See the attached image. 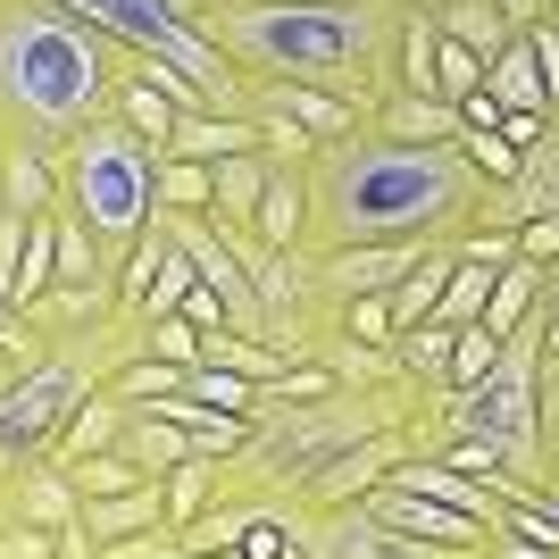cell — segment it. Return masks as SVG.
Returning <instances> with one entry per match:
<instances>
[{
	"instance_id": "6da1fadb",
	"label": "cell",
	"mask_w": 559,
	"mask_h": 559,
	"mask_svg": "<svg viewBox=\"0 0 559 559\" xmlns=\"http://www.w3.org/2000/svg\"><path fill=\"white\" fill-rule=\"evenodd\" d=\"M485 176L467 167L460 134L451 142H401L359 134L318 142L309 159V234L301 251H343V242H460L485 210Z\"/></svg>"
},
{
	"instance_id": "7a4b0ae2",
	"label": "cell",
	"mask_w": 559,
	"mask_h": 559,
	"mask_svg": "<svg viewBox=\"0 0 559 559\" xmlns=\"http://www.w3.org/2000/svg\"><path fill=\"white\" fill-rule=\"evenodd\" d=\"M201 34L251 84L276 75V84H318L376 109L393 93L401 0H210Z\"/></svg>"
},
{
	"instance_id": "3957f363",
	"label": "cell",
	"mask_w": 559,
	"mask_h": 559,
	"mask_svg": "<svg viewBox=\"0 0 559 559\" xmlns=\"http://www.w3.org/2000/svg\"><path fill=\"white\" fill-rule=\"evenodd\" d=\"M117 109V43L50 0H0V142H75Z\"/></svg>"
},
{
	"instance_id": "277c9868",
	"label": "cell",
	"mask_w": 559,
	"mask_h": 559,
	"mask_svg": "<svg viewBox=\"0 0 559 559\" xmlns=\"http://www.w3.org/2000/svg\"><path fill=\"white\" fill-rule=\"evenodd\" d=\"M409 393H418V384L384 376V384H334V393H318V401L267 409V418H251V443L217 467V492H242V501H301L309 476H318L334 451H350L359 435L393 426L401 409H409Z\"/></svg>"
},
{
	"instance_id": "5b68a950",
	"label": "cell",
	"mask_w": 559,
	"mask_h": 559,
	"mask_svg": "<svg viewBox=\"0 0 559 559\" xmlns=\"http://www.w3.org/2000/svg\"><path fill=\"white\" fill-rule=\"evenodd\" d=\"M59 210L100 242V259L117 276V259L159 217V142H142L117 109L93 117L75 142H59Z\"/></svg>"
},
{
	"instance_id": "8992f818",
	"label": "cell",
	"mask_w": 559,
	"mask_h": 559,
	"mask_svg": "<svg viewBox=\"0 0 559 559\" xmlns=\"http://www.w3.org/2000/svg\"><path fill=\"white\" fill-rule=\"evenodd\" d=\"M50 9L84 17L100 43H117L126 59H167V68H185L192 84L210 93L217 117H251V75L234 68V59L201 34V25L176 17V9H159V0H50Z\"/></svg>"
},
{
	"instance_id": "52a82bcc",
	"label": "cell",
	"mask_w": 559,
	"mask_h": 559,
	"mask_svg": "<svg viewBox=\"0 0 559 559\" xmlns=\"http://www.w3.org/2000/svg\"><path fill=\"white\" fill-rule=\"evenodd\" d=\"M409 460V426H376V435H359L350 451H334L318 476H309V492H301V510H334V501H359V492H376L393 467Z\"/></svg>"
},
{
	"instance_id": "ba28073f",
	"label": "cell",
	"mask_w": 559,
	"mask_h": 559,
	"mask_svg": "<svg viewBox=\"0 0 559 559\" xmlns=\"http://www.w3.org/2000/svg\"><path fill=\"white\" fill-rule=\"evenodd\" d=\"M368 501V518H384L393 535H409V543H451V551H485V535L492 526H476L467 510H443V501H426V492H409V485H376V492H359Z\"/></svg>"
},
{
	"instance_id": "9c48e42d",
	"label": "cell",
	"mask_w": 559,
	"mask_h": 559,
	"mask_svg": "<svg viewBox=\"0 0 559 559\" xmlns=\"http://www.w3.org/2000/svg\"><path fill=\"white\" fill-rule=\"evenodd\" d=\"M251 117H284V126H301L309 142H343V134H359L368 126V109L359 100H343V93H318V84H251Z\"/></svg>"
},
{
	"instance_id": "30bf717a",
	"label": "cell",
	"mask_w": 559,
	"mask_h": 559,
	"mask_svg": "<svg viewBox=\"0 0 559 559\" xmlns=\"http://www.w3.org/2000/svg\"><path fill=\"white\" fill-rule=\"evenodd\" d=\"M0 510L9 518H25V526H68L84 501H75V476H68V460H34V467H17L9 485H0Z\"/></svg>"
},
{
	"instance_id": "8fae6325",
	"label": "cell",
	"mask_w": 559,
	"mask_h": 559,
	"mask_svg": "<svg viewBox=\"0 0 559 559\" xmlns=\"http://www.w3.org/2000/svg\"><path fill=\"white\" fill-rule=\"evenodd\" d=\"M0 210H17V217L59 210V151H43V142H0Z\"/></svg>"
},
{
	"instance_id": "7c38bea8",
	"label": "cell",
	"mask_w": 559,
	"mask_h": 559,
	"mask_svg": "<svg viewBox=\"0 0 559 559\" xmlns=\"http://www.w3.org/2000/svg\"><path fill=\"white\" fill-rule=\"evenodd\" d=\"M301 234H309V167H267L251 242L259 251H301Z\"/></svg>"
},
{
	"instance_id": "4fadbf2b",
	"label": "cell",
	"mask_w": 559,
	"mask_h": 559,
	"mask_svg": "<svg viewBox=\"0 0 559 559\" xmlns=\"http://www.w3.org/2000/svg\"><path fill=\"white\" fill-rule=\"evenodd\" d=\"M75 526H84L93 543H126V535H151V526H167L159 476H142L134 492H100V501H84V510H75Z\"/></svg>"
},
{
	"instance_id": "5bb4252c",
	"label": "cell",
	"mask_w": 559,
	"mask_h": 559,
	"mask_svg": "<svg viewBox=\"0 0 559 559\" xmlns=\"http://www.w3.org/2000/svg\"><path fill=\"white\" fill-rule=\"evenodd\" d=\"M234 151H259V117H217V109H176V134H167V159H234Z\"/></svg>"
},
{
	"instance_id": "9a60e30c",
	"label": "cell",
	"mask_w": 559,
	"mask_h": 559,
	"mask_svg": "<svg viewBox=\"0 0 559 559\" xmlns=\"http://www.w3.org/2000/svg\"><path fill=\"white\" fill-rule=\"evenodd\" d=\"M17 318L34 334H84V326H100V318H117V276L109 284H50L43 301H25Z\"/></svg>"
},
{
	"instance_id": "2e32d148",
	"label": "cell",
	"mask_w": 559,
	"mask_h": 559,
	"mask_svg": "<svg viewBox=\"0 0 559 559\" xmlns=\"http://www.w3.org/2000/svg\"><path fill=\"white\" fill-rule=\"evenodd\" d=\"M259 192H267V151H234V159L210 167V217H217L226 234H251Z\"/></svg>"
},
{
	"instance_id": "e0dca14e",
	"label": "cell",
	"mask_w": 559,
	"mask_h": 559,
	"mask_svg": "<svg viewBox=\"0 0 559 559\" xmlns=\"http://www.w3.org/2000/svg\"><path fill=\"white\" fill-rule=\"evenodd\" d=\"M485 93L501 100V109H535V117H551V93H543V68H535V43L526 34H510V43L485 59ZM559 126V117H551Z\"/></svg>"
},
{
	"instance_id": "ac0fdd59",
	"label": "cell",
	"mask_w": 559,
	"mask_h": 559,
	"mask_svg": "<svg viewBox=\"0 0 559 559\" xmlns=\"http://www.w3.org/2000/svg\"><path fill=\"white\" fill-rule=\"evenodd\" d=\"M117 451L142 467V476H167V467L192 460V435L176 418H159V409H126V426H117Z\"/></svg>"
},
{
	"instance_id": "d6986e66",
	"label": "cell",
	"mask_w": 559,
	"mask_h": 559,
	"mask_svg": "<svg viewBox=\"0 0 559 559\" xmlns=\"http://www.w3.org/2000/svg\"><path fill=\"white\" fill-rule=\"evenodd\" d=\"M368 126H376V134H401V142H451V134H460L451 100H435V93H384L368 109Z\"/></svg>"
},
{
	"instance_id": "ffe728a7",
	"label": "cell",
	"mask_w": 559,
	"mask_h": 559,
	"mask_svg": "<svg viewBox=\"0 0 559 559\" xmlns=\"http://www.w3.org/2000/svg\"><path fill=\"white\" fill-rule=\"evenodd\" d=\"M451 334L460 326H443V318H418V326H401L393 343H384V359H393V376L401 384H443V368H451Z\"/></svg>"
},
{
	"instance_id": "44dd1931",
	"label": "cell",
	"mask_w": 559,
	"mask_h": 559,
	"mask_svg": "<svg viewBox=\"0 0 559 559\" xmlns=\"http://www.w3.org/2000/svg\"><path fill=\"white\" fill-rule=\"evenodd\" d=\"M543 309V267L535 259H501V276H492V293H485V318L476 326H492V334H518L526 318Z\"/></svg>"
},
{
	"instance_id": "7402d4cb",
	"label": "cell",
	"mask_w": 559,
	"mask_h": 559,
	"mask_svg": "<svg viewBox=\"0 0 559 559\" xmlns=\"http://www.w3.org/2000/svg\"><path fill=\"white\" fill-rule=\"evenodd\" d=\"M426 17H435V34H443V43H467L476 59H492V50L510 43V25H501V9H492V0H443V9H426Z\"/></svg>"
},
{
	"instance_id": "603a6c76",
	"label": "cell",
	"mask_w": 559,
	"mask_h": 559,
	"mask_svg": "<svg viewBox=\"0 0 559 559\" xmlns=\"http://www.w3.org/2000/svg\"><path fill=\"white\" fill-rule=\"evenodd\" d=\"M443 276H451V242H435V251H426L418 267H409V276L384 293V301H393V334H401V326H418V318H435V301H443Z\"/></svg>"
},
{
	"instance_id": "cb8c5ba5",
	"label": "cell",
	"mask_w": 559,
	"mask_h": 559,
	"mask_svg": "<svg viewBox=\"0 0 559 559\" xmlns=\"http://www.w3.org/2000/svg\"><path fill=\"white\" fill-rule=\"evenodd\" d=\"M117 426H126V401H117L109 384H100V393H93V401H84V409L68 418V435H59V451H50V460H84V451H117Z\"/></svg>"
},
{
	"instance_id": "d4e9b609",
	"label": "cell",
	"mask_w": 559,
	"mask_h": 559,
	"mask_svg": "<svg viewBox=\"0 0 559 559\" xmlns=\"http://www.w3.org/2000/svg\"><path fill=\"white\" fill-rule=\"evenodd\" d=\"M117 117H126V126H134L142 142H159V151H167V134H176V100H159V93H151V84H142V75L126 68V50H117Z\"/></svg>"
},
{
	"instance_id": "484cf974",
	"label": "cell",
	"mask_w": 559,
	"mask_h": 559,
	"mask_svg": "<svg viewBox=\"0 0 559 559\" xmlns=\"http://www.w3.org/2000/svg\"><path fill=\"white\" fill-rule=\"evenodd\" d=\"M492 276H501V267H485V259L451 251V276H443V301H435V318H443V326H476V318H485Z\"/></svg>"
},
{
	"instance_id": "4316f807",
	"label": "cell",
	"mask_w": 559,
	"mask_h": 559,
	"mask_svg": "<svg viewBox=\"0 0 559 559\" xmlns=\"http://www.w3.org/2000/svg\"><path fill=\"white\" fill-rule=\"evenodd\" d=\"M109 393L126 401V409H151V401H176V393H185V368H167V359H151V350H134V359H117Z\"/></svg>"
},
{
	"instance_id": "83f0119b",
	"label": "cell",
	"mask_w": 559,
	"mask_h": 559,
	"mask_svg": "<svg viewBox=\"0 0 559 559\" xmlns=\"http://www.w3.org/2000/svg\"><path fill=\"white\" fill-rule=\"evenodd\" d=\"M50 284H59V234H50V217H34L25 226V251H17V276H9V301H43Z\"/></svg>"
},
{
	"instance_id": "f1b7e54d",
	"label": "cell",
	"mask_w": 559,
	"mask_h": 559,
	"mask_svg": "<svg viewBox=\"0 0 559 559\" xmlns=\"http://www.w3.org/2000/svg\"><path fill=\"white\" fill-rule=\"evenodd\" d=\"M185 393L201 401V409H226V418H259V384L234 368H210V359H192L185 368Z\"/></svg>"
},
{
	"instance_id": "f546056e",
	"label": "cell",
	"mask_w": 559,
	"mask_h": 559,
	"mask_svg": "<svg viewBox=\"0 0 559 559\" xmlns=\"http://www.w3.org/2000/svg\"><path fill=\"white\" fill-rule=\"evenodd\" d=\"M201 359H210V368H234V376H251V384H267V376L284 368V350H276V343H259V334H234V326L201 334Z\"/></svg>"
},
{
	"instance_id": "4dcf8cb0",
	"label": "cell",
	"mask_w": 559,
	"mask_h": 559,
	"mask_svg": "<svg viewBox=\"0 0 559 559\" xmlns=\"http://www.w3.org/2000/svg\"><path fill=\"white\" fill-rule=\"evenodd\" d=\"M159 501H167V526L185 535L192 518H201V510L217 501V467H210V460H185V467H167V476H159Z\"/></svg>"
},
{
	"instance_id": "1f68e13d",
	"label": "cell",
	"mask_w": 559,
	"mask_h": 559,
	"mask_svg": "<svg viewBox=\"0 0 559 559\" xmlns=\"http://www.w3.org/2000/svg\"><path fill=\"white\" fill-rule=\"evenodd\" d=\"M50 234H59V284H109V259L68 210H50Z\"/></svg>"
},
{
	"instance_id": "d6a6232c",
	"label": "cell",
	"mask_w": 559,
	"mask_h": 559,
	"mask_svg": "<svg viewBox=\"0 0 559 559\" xmlns=\"http://www.w3.org/2000/svg\"><path fill=\"white\" fill-rule=\"evenodd\" d=\"M75 476V501H100V492H134L142 485V467L126 460V451H84V460H68Z\"/></svg>"
},
{
	"instance_id": "836d02e7",
	"label": "cell",
	"mask_w": 559,
	"mask_h": 559,
	"mask_svg": "<svg viewBox=\"0 0 559 559\" xmlns=\"http://www.w3.org/2000/svg\"><path fill=\"white\" fill-rule=\"evenodd\" d=\"M501 343H510V334H492V326H460L451 334V368H443V384H485L492 376V359H501Z\"/></svg>"
},
{
	"instance_id": "e575fe53",
	"label": "cell",
	"mask_w": 559,
	"mask_h": 559,
	"mask_svg": "<svg viewBox=\"0 0 559 559\" xmlns=\"http://www.w3.org/2000/svg\"><path fill=\"white\" fill-rule=\"evenodd\" d=\"M159 210H210V159H167L159 151Z\"/></svg>"
},
{
	"instance_id": "d590c367",
	"label": "cell",
	"mask_w": 559,
	"mask_h": 559,
	"mask_svg": "<svg viewBox=\"0 0 559 559\" xmlns=\"http://www.w3.org/2000/svg\"><path fill=\"white\" fill-rule=\"evenodd\" d=\"M192 293V259L176 251V242H167V259H159V276H151V293H142L134 301V326H151V318H167V309L185 301Z\"/></svg>"
},
{
	"instance_id": "8d00e7d4",
	"label": "cell",
	"mask_w": 559,
	"mask_h": 559,
	"mask_svg": "<svg viewBox=\"0 0 559 559\" xmlns=\"http://www.w3.org/2000/svg\"><path fill=\"white\" fill-rule=\"evenodd\" d=\"M476 84H485V59L467 43H443V34H435V100H467Z\"/></svg>"
},
{
	"instance_id": "74e56055",
	"label": "cell",
	"mask_w": 559,
	"mask_h": 559,
	"mask_svg": "<svg viewBox=\"0 0 559 559\" xmlns=\"http://www.w3.org/2000/svg\"><path fill=\"white\" fill-rule=\"evenodd\" d=\"M142 350H151V359H167V368H192V359H201V326L167 309V318H151V326H142Z\"/></svg>"
},
{
	"instance_id": "f35d334b",
	"label": "cell",
	"mask_w": 559,
	"mask_h": 559,
	"mask_svg": "<svg viewBox=\"0 0 559 559\" xmlns=\"http://www.w3.org/2000/svg\"><path fill=\"white\" fill-rule=\"evenodd\" d=\"M460 151H467V167H476L485 185H510V176H518V151L501 134H460Z\"/></svg>"
},
{
	"instance_id": "ab89813d",
	"label": "cell",
	"mask_w": 559,
	"mask_h": 559,
	"mask_svg": "<svg viewBox=\"0 0 559 559\" xmlns=\"http://www.w3.org/2000/svg\"><path fill=\"white\" fill-rule=\"evenodd\" d=\"M50 551H59V526H25L0 510V559H50Z\"/></svg>"
},
{
	"instance_id": "60d3db41",
	"label": "cell",
	"mask_w": 559,
	"mask_h": 559,
	"mask_svg": "<svg viewBox=\"0 0 559 559\" xmlns=\"http://www.w3.org/2000/svg\"><path fill=\"white\" fill-rule=\"evenodd\" d=\"M100 559H185V535H176V526H151V535L100 543Z\"/></svg>"
},
{
	"instance_id": "b9f144b4",
	"label": "cell",
	"mask_w": 559,
	"mask_h": 559,
	"mask_svg": "<svg viewBox=\"0 0 559 559\" xmlns=\"http://www.w3.org/2000/svg\"><path fill=\"white\" fill-rule=\"evenodd\" d=\"M526 43H535V68H543V93H551V117H559V25H526Z\"/></svg>"
},
{
	"instance_id": "7bdbcfd3",
	"label": "cell",
	"mask_w": 559,
	"mask_h": 559,
	"mask_svg": "<svg viewBox=\"0 0 559 559\" xmlns=\"http://www.w3.org/2000/svg\"><path fill=\"white\" fill-rule=\"evenodd\" d=\"M518 259L551 267V259H559V217H526V226H518Z\"/></svg>"
},
{
	"instance_id": "ee69618b",
	"label": "cell",
	"mask_w": 559,
	"mask_h": 559,
	"mask_svg": "<svg viewBox=\"0 0 559 559\" xmlns=\"http://www.w3.org/2000/svg\"><path fill=\"white\" fill-rule=\"evenodd\" d=\"M176 318H192V326H201V334H217V326H226V301H217L210 284L192 276V293H185V301H176Z\"/></svg>"
},
{
	"instance_id": "f6af8a7d",
	"label": "cell",
	"mask_w": 559,
	"mask_h": 559,
	"mask_svg": "<svg viewBox=\"0 0 559 559\" xmlns=\"http://www.w3.org/2000/svg\"><path fill=\"white\" fill-rule=\"evenodd\" d=\"M451 117H460V134H492V126H501V100H492L485 84H476L467 100H451Z\"/></svg>"
},
{
	"instance_id": "bcb514c9",
	"label": "cell",
	"mask_w": 559,
	"mask_h": 559,
	"mask_svg": "<svg viewBox=\"0 0 559 559\" xmlns=\"http://www.w3.org/2000/svg\"><path fill=\"white\" fill-rule=\"evenodd\" d=\"M25 226L34 217H17V210H0V293H9V276H17V251H25ZM17 309V301H9Z\"/></svg>"
},
{
	"instance_id": "7dc6e473",
	"label": "cell",
	"mask_w": 559,
	"mask_h": 559,
	"mask_svg": "<svg viewBox=\"0 0 559 559\" xmlns=\"http://www.w3.org/2000/svg\"><path fill=\"white\" fill-rule=\"evenodd\" d=\"M476 559H559V551H543V543H518V535H501V526H492Z\"/></svg>"
},
{
	"instance_id": "c3c4849f",
	"label": "cell",
	"mask_w": 559,
	"mask_h": 559,
	"mask_svg": "<svg viewBox=\"0 0 559 559\" xmlns=\"http://www.w3.org/2000/svg\"><path fill=\"white\" fill-rule=\"evenodd\" d=\"M492 9H501V25H510V34H526V25L551 17V0H492Z\"/></svg>"
},
{
	"instance_id": "681fc988",
	"label": "cell",
	"mask_w": 559,
	"mask_h": 559,
	"mask_svg": "<svg viewBox=\"0 0 559 559\" xmlns=\"http://www.w3.org/2000/svg\"><path fill=\"white\" fill-rule=\"evenodd\" d=\"M50 559H100V543H93V535H84V526L68 518V526H59V551H50Z\"/></svg>"
},
{
	"instance_id": "f907efd6",
	"label": "cell",
	"mask_w": 559,
	"mask_h": 559,
	"mask_svg": "<svg viewBox=\"0 0 559 559\" xmlns=\"http://www.w3.org/2000/svg\"><path fill=\"white\" fill-rule=\"evenodd\" d=\"M543 435H559V376H543Z\"/></svg>"
},
{
	"instance_id": "816d5d0a",
	"label": "cell",
	"mask_w": 559,
	"mask_h": 559,
	"mask_svg": "<svg viewBox=\"0 0 559 559\" xmlns=\"http://www.w3.org/2000/svg\"><path fill=\"white\" fill-rule=\"evenodd\" d=\"M543 309H559V259L543 267Z\"/></svg>"
},
{
	"instance_id": "f5cc1de1",
	"label": "cell",
	"mask_w": 559,
	"mask_h": 559,
	"mask_svg": "<svg viewBox=\"0 0 559 559\" xmlns=\"http://www.w3.org/2000/svg\"><path fill=\"white\" fill-rule=\"evenodd\" d=\"M185 559H242V551H234V543H217V551H185Z\"/></svg>"
},
{
	"instance_id": "db71d44e",
	"label": "cell",
	"mask_w": 559,
	"mask_h": 559,
	"mask_svg": "<svg viewBox=\"0 0 559 559\" xmlns=\"http://www.w3.org/2000/svg\"><path fill=\"white\" fill-rule=\"evenodd\" d=\"M401 9H443V0H401Z\"/></svg>"
},
{
	"instance_id": "11a10c76",
	"label": "cell",
	"mask_w": 559,
	"mask_h": 559,
	"mask_svg": "<svg viewBox=\"0 0 559 559\" xmlns=\"http://www.w3.org/2000/svg\"><path fill=\"white\" fill-rule=\"evenodd\" d=\"M551 17H559V0H551Z\"/></svg>"
},
{
	"instance_id": "9f6ffc18",
	"label": "cell",
	"mask_w": 559,
	"mask_h": 559,
	"mask_svg": "<svg viewBox=\"0 0 559 559\" xmlns=\"http://www.w3.org/2000/svg\"><path fill=\"white\" fill-rule=\"evenodd\" d=\"M551 25H559V17H551Z\"/></svg>"
}]
</instances>
